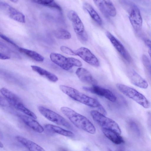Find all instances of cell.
<instances>
[{
	"label": "cell",
	"mask_w": 151,
	"mask_h": 151,
	"mask_svg": "<svg viewBox=\"0 0 151 151\" xmlns=\"http://www.w3.org/2000/svg\"><path fill=\"white\" fill-rule=\"evenodd\" d=\"M60 89L65 94L73 100L91 107L97 108L99 111L106 115V112L103 106L97 100L68 86L60 85Z\"/></svg>",
	"instance_id": "1"
},
{
	"label": "cell",
	"mask_w": 151,
	"mask_h": 151,
	"mask_svg": "<svg viewBox=\"0 0 151 151\" xmlns=\"http://www.w3.org/2000/svg\"><path fill=\"white\" fill-rule=\"evenodd\" d=\"M0 37L6 42L12 45L18 49L19 47L13 41L0 32Z\"/></svg>",
	"instance_id": "31"
},
{
	"label": "cell",
	"mask_w": 151,
	"mask_h": 151,
	"mask_svg": "<svg viewBox=\"0 0 151 151\" xmlns=\"http://www.w3.org/2000/svg\"><path fill=\"white\" fill-rule=\"evenodd\" d=\"M106 35L113 45L123 58L130 62L131 58L129 53L121 42L109 31L106 33Z\"/></svg>",
	"instance_id": "11"
},
{
	"label": "cell",
	"mask_w": 151,
	"mask_h": 151,
	"mask_svg": "<svg viewBox=\"0 0 151 151\" xmlns=\"http://www.w3.org/2000/svg\"><path fill=\"white\" fill-rule=\"evenodd\" d=\"M16 139L19 142L31 151H44L45 150L35 142L21 136H17Z\"/></svg>",
	"instance_id": "17"
},
{
	"label": "cell",
	"mask_w": 151,
	"mask_h": 151,
	"mask_svg": "<svg viewBox=\"0 0 151 151\" xmlns=\"http://www.w3.org/2000/svg\"><path fill=\"white\" fill-rule=\"evenodd\" d=\"M83 89L87 91L105 98L111 102H115L117 99L115 95L109 89L96 85L91 87H84Z\"/></svg>",
	"instance_id": "8"
},
{
	"label": "cell",
	"mask_w": 151,
	"mask_h": 151,
	"mask_svg": "<svg viewBox=\"0 0 151 151\" xmlns=\"http://www.w3.org/2000/svg\"><path fill=\"white\" fill-rule=\"evenodd\" d=\"M19 117L22 121L27 126L35 131L42 133L44 130L42 126L33 118L28 116L19 115Z\"/></svg>",
	"instance_id": "15"
},
{
	"label": "cell",
	"mask_w": 151,
	"mask_h": 151,
	"mask_svg": "<svg viewBox=\"0 0 151 151\" xmlns=\"http://www.w3.org/2000/svg\"><path fill=\"white\" fill-rule=\"evenodd\" d=\"M45 128L47 130L60 134L68 137H73L74 134L71 131L65 130L58 126L50 124H47L45 125Z\"/></svg>",
	"instance_id": "20"
},
{
	"label": "cell",
	"mask_w": 151,
	"mask_h": 151,
	"mask_svg": "<svg viewBox=\"0 0 151 151\" xmlns=\"http://www.w3.org/2000/svg\"><path fill=\"white\" fill-rule=\"evenodd\" d=\"M4 147V145L3 143L0 141V147L3 148Z\"/></svg>",
	"instance_id": "39"
},
{
	"label": "cell",
	"mask_w": 151,
	"mask_h": 151,
	"mask_svg": "<svg viewBox=\"0 0 151 151\" xmlns=\"http://www.w3.org/2000/svg\"><path fill=\"white\" fill-rule=\"evenodd\" d=\"M31 67L34 71L50 81L55 83L58 80V78L55 75L40 67L32 65Z\"/></svg>",
	"instance_id": "19"
},
{
	"label": "cell",
	"mask_w": 151,
	"mask_h": 151,
	"mask_svg": "<svg viewBox=\"0 0 151 151\" xmlns=\"http://www.w3.org/2000/svg\"><path fill=\"white\" fill-rule=\"evenodd\" d=\"M68 59L70 63L73 66L80 67L82 66V63L79 60L72 57H68Z\"/></svg>",
	"instance_id": "32"
},
{
	"label": "cell",
	"mask_w": 151,
	"mask_h": 151,
	"mask_svg": "<svg viewBox=\"0 0 151 151\" xmlns=\"http://www.w3.org/2000/svg\"><path fill=\"white\" fill-rule=\"evenodd\" d=\"M76 74L82 82L93 85H97V81L93 77L91 73L86 69L79 68L76 70Z\"/></svg>",
	"instance_id": "13"
},
{
	"label": "cell",
	"mask_w": 151,
	"mask_h": 151,
	"mask_svg": "<svg viewBox=\"0 0 151 151\" xmlns=\"http://www.w3.org/2000/svg\"><path fill=\"white\" fill-rule=\"evenodd\" d=\"M142 59L144 65L148 70L150 72L151 64L148 57L146 55H143L142 56Z\"/></svg>",
	"instance_id": "30"
},
{
	"label": "cell",
	"mask_w": 151,
	"mask_h": 151,
	"mask_svg": "<svg viewBox=\"0 0 151 151\" xmlns=\"http://www.w3.org/2000/svg\"><path fill=\"white\" fill-rule=\"evenodd\" d=\"M76 55L79 56L85 62L95 67L100 65L97 58L89 50L85 47H81L75 51Z\"/></svg>",
	"instance_id": "10"
},
{
	"label": "cell",
	"mask_w": 151,
	"mask_h": 151,
	"mask_svg": "<svg viewBox=\"0 0 151 151\" xmlns=\"http://www.w3.org/2000/svg\"><path fill=\"white\" fill-rule=\"evenodd\" d=\"M16 109L21 111L28 116L34 119H36L37 116L32 112L28 109L22 102L18 104L15 107Z\"/></svg>",
	"instance_id": "25"
},
{
	"label": "cell",
	"mask_w": 151,
	"mask_h": 151,
	"mask_svg": "<svg viewBox=\"0 0 151 151\" xmlns=\"http://www.w3.org/2000/svg\"><path fill=\"white\" fill-rule=\"evenodd\" d=\"M106 7L107 13L109 16L115 17L116 11L113 4L110 0H105Z\"/></svg>",
	"instance_id": "26"
},
{
	"label": "cell",
	"mask_w": 151,
	"mask_h": 151,
	"mask_svg": "<svg viewBox=\"0 0 151 151\" xmlns=\"http://www.w3.org/2000/svg\"><path fill=\"white\" fill-rule=\"evenodd\" d=\"M96 6L102 14L106 17H109L107 12L105 0H93Z\"/></svg>",
	"instance_id": "24"
},
{
	"label": "cell",
	"mask_w": 151,
	"mask_h": 151,
	"mask_svg": "<svg viewBox=\"0 0 151 151\" xmlns=\"http://www.w3.org/2000/svg\"><path fill=\"white\" fill-rule=\"evenodd\" d=\"M148 53L149 54V55H150V53H151L150 49V50H148Z\"/></svg>",
	"instance_id": "40"
},
{
	"label": "cell",
	"mask_w": 151,
	"mask_h": 151,
	"mask_svg": "<svg viewBox=\"0 0 151 151\" xmlns=\"http://www.w3.org/2000/svg\"><path fill=\"white\" fill-rule=\"evenodd\" d=\"M32 2L49 6L54 1V0H27Z\"/></svg>",
	"instance_id": "27"
},
{
	"label": "cell",
	"mask_w": 151,
	"mask_h": 151,
	"mask_svg": "<svg viewBox=\"0 0 151 151\" xmlns=\"http://www.w3.org/2000/svg\"><path fill=\"white\" fill-rule=\"evenodd\" d=\"M129 125L132 129L137 135H139L140 134V132L139 127L137 124L133 121H130L129 122Z\"/></svg>",
	"instance_id": "29"
},
{
	"label": "cell",
	"mask_w": 151,
	"mask_h": 151,
	"mask_svg": "<svg viewBox=\"0 0 151 151\" xmlns=\"http://www.w3.org/2000/svg\"><path fill=\"white\" fill-rule=\"evenodd\" d=\"M0 9H2L11 19L17 22L24 23V15L20 12L5 2H0Z\"/></svg>",
	"instance_id": "9"
},
{
	"label": "cell",
	"mask_w": 151,
	"mask_h": 151,
	"mask_svg": "<svg viewBox=\"0 0 151 151\" xmlns=\"http://www.w3.org/2000/svg\"><path fill=\"white\" fill-rule=\"evenodd\" d=\"M84 9L88 12L92 18L98 24L101 25L102 21L101 18L92 6L87 2L83 4Z\"/></svg>",
	"instance_id": "21"
},
{
	"label": "cell",
	"mask_w": 151,
	"mask_h": 151,
	"mask_svg": "<svg viewBox=\"0 0 151 151\" xmlns=\"http://www.w3.org/2000/svg\"><path fill=\"white\" fill-rule=\"evenodd\" d=\"M9 104L6 99L0 95V106H5Z\"/></svg>",
	"instance_id": "34"
},
{
	"label": "cell",
	"mask_w": 151,
	"mask_h": 151,
	"mask_svg": "<svg viewBox=\"0 0 151 151\" xmlns=\"http://www.w3.org/2000/svg\"><path fill=\"white\" fill-rule=\"evenodd\" d=\"M67 15L72 22L73 29L78 39L82 42H86L88 39L87 35L83 23L77 13L73 10H70L68 12Z\"/></svg>",
	"instance_id": "6"
},
{
	"label": "cell",
	"mask_w": 151,
	"mask_h": 151,
	"mask_svg": "<svg viewBox=\"0 0 151 151\" xmlns=\"http://www.w3.org/2000/svg\"><path fill=\"white\" fill-rule=\"evenodd\" d=\"M139 3L144 4H146L147 2H148V0H134Z\"/></svg>",
	"instance_id": "37"
},
{
	"label": "cell",
	"mask_w": 151,
	"mask_h": 151,
	"mask_svg": "<svg viewBox=\"0 0 151 151\" xmlns=\"http://www.w3.org/2000/svg\"><path fill=\"white\" fill-rule=\"evenodd\" d=\"M19 51L22 53L33 60L38 62H42L44 60V57L37 52L24 48L19 47Z\"/></svg>",
	"instance_id": "22"
},
{
	"label": "cell",
	"mask_w": 151,
	"mask_h": 151,
	"mask_svg": "<svg viewBox=\"0 0 151 151\" xmlns=\"http://www.w3.org/2000/svg\"><path fill=\"white\" fill-rule=\"evenodd\" d=\"M90 114L93 120L102 127V128L111 130L119 134H121L122 131L119 127L114 120L96 110H91Z\"/></svg>",
	"instance_id": "5"
},
{
	"label": "cell",
	"mask_w": 151,
	"mask_h": 151,
	"mask_svg": "<svg viewBox=\"0 0 151 151\" xmlns=\"http://www.w3.org/2000/svg\"><path fill=\"white\" fill-rule=\"evenodd\" d=\"M9 48L5 45L0 42V51L4 52H11Z\"/></svg>",
	"instance_id": "33"
},
{
	"label": "cell",
	"mask_w": 151,
	"mask_h": 151,
	"mask_svg": "<svg viewBox=\"0 0 151 151\" xmlns=\"http://www.w3.org/2000/svg\"><path fill=\"white\" fill-rule=\"evenodd\" d=\"M0 93L8 102L14 108L19 103L22 102L20 99L14 93L5 88L0 89Z\"/></svg>",
	"instance_id": "16"
},
{
	"label": "cell",
	"mask_w": 151,
	"mask_h": 151,
	"mask_svg": "<svg viewBox=\"0 0 151 151\" xmlns=\"http://www.w3.org/2000/svg\"><path fill=\"white\" fill-rule=\"evenodd\" d=\"M10 0L11 2H12L13 3H17L18 1V0Z\"/></svg>",
	"instance_id": "38"
},
{
	"label": "cell",
	"mask_w": 151,
	"mask_h": 151,
	"mask_svg": "<svg viewBox=\"0 0 151 151\" xmlns=\"http://www.w3.org/2000/svg\"><path fill=\"white\" fill-rule=\"evenodd\" d=\"M60 49L62 52L65 54L72 55H76L75 52L67 47L62 46L60 47Z\"/></svg>",
	"instance_id": "28"
},
{
	"label": "cell",
	"mask_w": 151,
	"mask_h": 151,
	"mask_svg": "<svg viewBox=\"0 0 151 151\" xmlns=\"http://www.w3.org/2000/svg\"><path fill=\"white\" fill-rule=\"evenodd\" d=\"M145 42L146 45L150 49V41L148 39H145L144 40Z\"/></svg>",
	"instance_id": "36"
},
{
	"label": "cell",
	"mask_w": 151,
	"mask_h": 151,
	"mask_svg": "<svg viewBox=\"0 0 151 151\" xmlns=\"http://www.w3.org/2000/svg\"><path fill=\"white\" fill-rule=\"evenodd\" d=\"M119 2L128 12L130 23L136 32L141 29L142 20L140 11L137 6L129 0H119Z\"/></svg>",
	"instance_id": "3"
},
{
	"label": "cell",
	"mask_w": 151,
	"mask_h": 151,
	"mask_svg": "<svg viewBox=\"0 0 151 151\" xmlns=\"http://www.w3.org/2000/svg\"><path fill=\"white\" fill-rule=\"evenodd\" d=\"M128 76L131 82L134 85L141 88H147L148 86L147 81L133 70L128 71Z\"/></svg>",
	"instance_id": "14"
},
{
	"label": "cell",
	"mask_w": 151,
	"mask_h": 151,
	"mask_svg": "<svg viewBox=\"0 0 151 151\" xmlns=\"http://www.w3.org/2000/svg\"><path fill=\"white\" fill-rule=\"evenodd\" d=\"M55 37L57 38L68 40L71 37L70 33L67 30L63 29H59L56 30L55 33Z\"/></svg>",
	"instance_id": "23"
},
{
	"label": "cell",
	"mask_w": 151,
	"mask_h": 151,
	"mask_svg": "<svg viewBox=\"0 0 151 151\" xmlns=\"http://www.w3.org/2000/svg\"><path fill=\"white\" fill-rule=\"evenodd\" d=\"M51 60L63 69L68 70L73 66L70 63L68 58L56 53L52 52L50 55Z\"/></svg>",
	"instance_id": "12"
},
{
	"label": "cell",
	"mask_w": 151,
	"mask_h": 151,
	"mask_svg": "<svg viewBox=\"0 0 151 151\" xmlns=\"http://www.w3.org/2000/svg\"><path fill=\"white\" fill-rule=\"evenodd\" d=\"M60 110L62 113L77 128L91 134H94L96 133V129L95 127L86 117L67 107H62Z\"/></svg>",
	"instance_id": "2"
},
{
	"label": "cell",
	"mask_w": 151,
	"mask_h": 151,
	"mask_svg": "<svg viewBox=\"0 0 151 151\" xmlns=\"http://www.w3.org/2000/svg\"><path fill=\"white\" fill-rule=\"evenodd\" d=\"M1 134H2L1 133L0 131V136L1 135Z\"/></svg>",
	"instance_id": "41"
},
{
	"label": "cell",
	"mask_w": 151,
	"mask_h": 151,
	"mask_svg": "<svg viewBox=\"0 0 151 151\" xmlns=\"http://www.w3.org/2000/svg\"><path fill=\"white\" fill-rule=\"evenodd\" d=\"M10 58V57L5 54L0 52V59L7 60Z\"/></svg>",
	"instance_id": "35"
},
{
	"label": "cell",
	"mask_w": 151,
	"mask_h": 151,
	"mask_svg": "<svg viewBox=\"0 0 151 151\" xmlns=\"http://www.w3.org/2000/svg\"><path fill=\"white\" fill-rule=\"evenodd\" d=\"M38 109L41 114L49 121L68 128H71L70 124L65 119L53 111L42 106H38Z\"/></svg>",
	"instance_id": "7"
},
{
	"label": "cell",
	"mask_w": 151,
	"mask_h": 151,
	"mask_svg": "<svg viewBox=\"0 0 151 151\" xmlns=\"http://www.w3.org/2000/svg\"><path fill=\"white\" fill-rule=\"evenodd\" d=\"M102 131L104 135L114 144L121 145L124 142L123 138L115 132L103 128H102Z\"/></svg>",
	"instance_id": "18"
},
{
	"label": "cell",
	"mask_w": 151,
	"mask_h": 151,
	"mask_svg": "<svg viewBox=\"0 0 151 151\" xmlns=\"http://www.w3.org/2000/svg\"><path fill=\"white\" fill-rule=\"evenodd\" d=\"M116 86L122 93L144 108L148 109L150 107V103L148 100L144 95L134 89L120 83L117 84Z\"/></svg>",
	"instance_id": "4"
}]
</instances>
